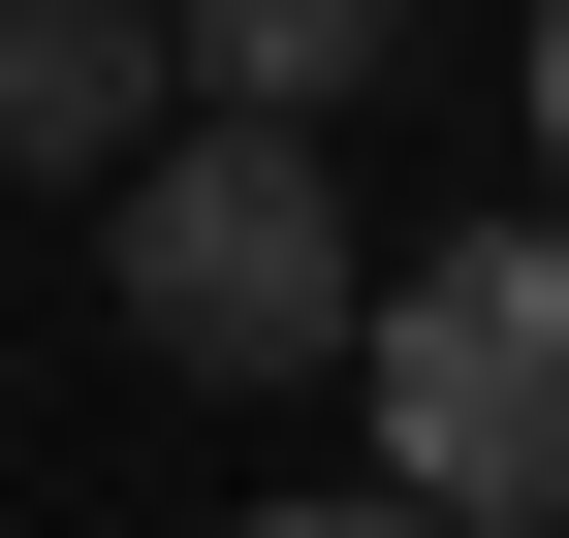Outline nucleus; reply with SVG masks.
Listing matches in <instances>:
<instances>
[{
	"label": "nucleus",
	"instance_id": "nucleus-1",
	"mask_svg": "<svg viewBox=\"0 0 569 538\" xmlns=\"http://www.w3.org/2000/svg\"><path fill=\"white\" fill-rule=\"evenodd\" d=\"M348 349H380V507L411 538H569V222H443Z\"/></svg>",
	"mask_w": 569,
	"mask_h": 538
},
{
	"label": "nucleus",
	"instance_id": "nucleus-2",
	"mask_svg": "<svg viewBox=\"0 0 569 538\" xmlns=\"http://www.w3.org/2000/svg\"><path fill=\"white\" fill-rule=\"evenodd\" d=\"M96 253H127V349H159V380H317L348 317H380V253H348L317 127H159Z\"/></svg>",
	"mask_w": 569,
	"mask_h": 538
},
{
	"label": "nucleus",
	"instance_id": "nucleus-3",
	"mask_svg": "<svg viewBox=\"0 0 569 538\" xmlns=\"http://www.w3.org/2000/svg\"><path fill=\"white\" fill-rule=\"evenodd\" d=\"M0 159H159V0H0Z\"/></svg>",
	"mask_w": 569,
	"mask_h": 538
},
{
	"label": "nucleus",
	"instance_id": "nucleus-4",
	"mask_svg": "<svg viewBox=\"0 0 569 538\" xmlns=\"http://www.w3.org/2000/svg\"><path fill=\"white\" fill-rule=\"evenodd\" d=\"M348 63H380V0H222V32H159V96L190 127H317Z\"/></svg>",
	"mask_w": 569,
	"mask_h": 538
},
{
	"label": "nucleus",
	"instance_id": "nucleus-5",
	"mask_svg": "<svg viewBox=\"0 0 569 538\" xmlns=\"http://www.w3.org/2000/svg\"><path fill=\"white\" fill-rule=\"evenodd\" d=\"M222 538H411V507H222Z\"/></svg>",
	"mask_w": 569,
	"mask_h": 538
},
{
	"label": "nucleus",
	"instance_id": "nucleus-6",
	"mask_svg": "<svg viewBox=\"0 0 569 538\" xmlns=\"http://www.w3.org/2000/svg\"><path fill=\"white\" fill-rule=\"evenodd\" d=\"M538 159H569V32H538ZM538 222H569V190H538Z\"/></svg>",
	"mask_w": 569,
	"mask_h": 538
}]
</instances>
